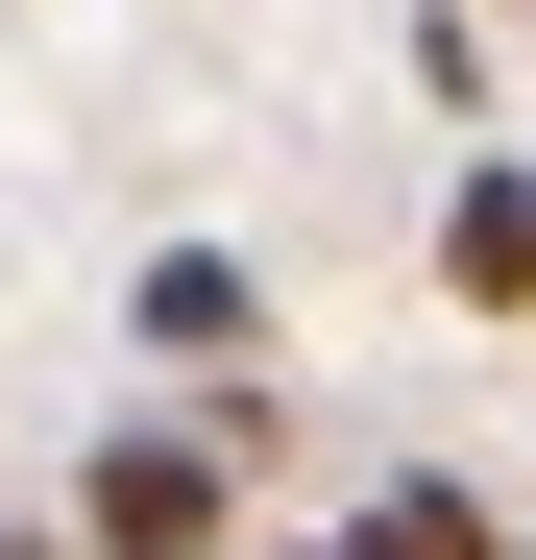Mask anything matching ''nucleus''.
<instances>
[{
    "label": "nucleus",
    "mask_w": 536,
    "mask_h": 560,
    "mask_svg": "<svg viewBox=\"0 0 536 560\" xmlns=\"http://www.w3.org/2000/svg\"><path fill=\"white\" fill-rule=\"evenodd\" d=\"M439 293H464V317H536V171H512V147L439 196Z\"/></svg>",
    "instance_id": "obj_3"
},
{
    "label": "nucleus",
    "mask_w": 536,
    "mask_h": 560,
    "mask_svg": "<svg viewBox=\"0 0 536 560\" xmlns=\"http://www.w3.org/2000/svg\"><path fill=\"white\" fill-rule=\"evenodd\" d=\"M244 390L220 415H98V463H73V560H220L244 536Z\"/></svg>",
    "instance_id": "obj_1"
},
{
    "label": "nucleus",
    "mask_w": 536,
    "mask_h": 560,
    "mask_svg": "<svg viewBox=\"0 0 536 560\" xmlns=\"http://www.w3.org/2000/svg\"><path fill=\"white\" fill-rule=\"evenodd\" d=\"M0 560H73V536H0Z\"/></svg>",
    "instance_id": "obj_4"
},
{
    "label": "nucleus",
    "mask_w": 536,
    "mask_h": 560,
    "mask_svg": "<svg viewBox=\"0 0 536 560\" xmlns=\"http://www.w3.org/2000/svg\"><path fill=\"white\" fill-rule=\"evenodd\" d=\"M123 341L196 365V390H244V365H268V268H244V244H147V268H123Z\"/></svg>",
    "instance_id": "obj_2"
}]
</instances>
